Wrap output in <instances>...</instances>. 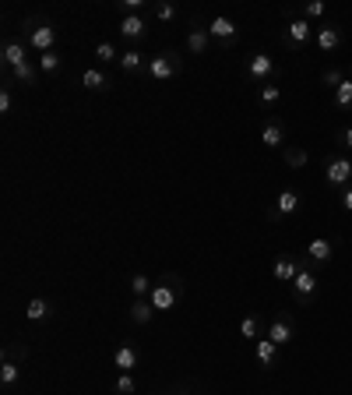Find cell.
I'll use <instances>...</instances> for the list:
<instances>
[{
  "label": "cell",
  "instance_id": "obj_10",
  "mask_svg": "<svg viewBox=\"0 0 352 395\" xmlns=\"http://www.w3.org/2000/svg\"><path fill=\"white\" fill-rule=\"evenodd\" d=\"M0 57H4V75H11L15 68H22V64L29 61L25 43H22V39H15V36H8V39H4V46H0Z\"/></svg>",
  "mask_w": 352,
  "mask_h": 395
},
{
  "label": "cell",
  "instance_id": "obj_2",
  "mask_svg": "<svg viewBox=\"0 0 352 395\" xmlns=\"http://www.w3.org/2000/svg\"><path fill=\"white\" fill-rule=\"evenodd\" d=\"M148 300H152L155 311H173V307H180V300H183V279H180L176 272H166L162 279H155Z\"/></svg>",
  "mask_w": 352,
  "mask_h": 395
},
{
  "label": "cell",
  "instance_id": "obj_7",
  "mask_svg": "<svg viewBox=\"0 0 352 395\" xmlns=\"http://www.w3.org/2000/svg\"><path fill=\"white\" fill-rule=\"evenodd\" d=\"M313 36H317V32L310 29V22H306V18H292V22L282 29V39H285V46H292V50L306 46Z\"/></svg>",
  "mask_w": 352,
  "mask_h": 395
},
{
  "label": "cell",
  "instance_id": "obj_12",
  "mask_svg": "<svg viewBox=\"0 0 352 395\" xmlns=\"http://www.w3.org/2000/svg\"><path fill=\"white\" fill-rule=\"evenodd\" d=\"M299 201H303V194L292 191V187H285V191L275 198V208L268 212V219H285V215H292V212L299 208Z\"/></svg>",
  "mask_w": 352,
  "mask_h": 395
},
{
  "label": "cell",
  "instance_id": "obj_19",
  "mask_svg": "<svg viewBox=\"0 0 352 395\" xmlns=\"http://www.w3.org/2000/svg\"><path fill=\"white\" fill-rule=\"evenodd\" d=\"M261 145L264 149H285V124L282 120H268L261 131Z\"/></svg>",
  "mask_w": 352,
  "mask_h": 395
},
{
  "label": "cell",
  "instance_id": "obj_3",
  "mask_svg": "<svg viewBox=\"0 0 352 395\" xmlns=\"http://www.w3.org/2000/svg\"><path fill=\"white\" fill-rule=\"evenodd\" d=\"M183 71V57L176 50H162L155 57H148V78L152 82H169Z\"/></svg>",
  "mask_w": 352,
  "mask_h": 395
},
{
  "label": "cell",
  "instance_id": "obj_35",
  "mask_svg": "<svg viewBox=\"0 0 352 395\" xmlns=\"http://www.w3.org/2000/svg\"><path fill=\"white\" fill-rule=\"evenodd\" d=\"M278 99H282V89H278L275 82L261 85V103H264V106H271V103H278Z\"/></svg>",
  "mask_w": 352,
  "mask_h": 395
},
{
  "label": "cell",
  "instance_id": "obj_18",
  "mask_svg": "<svg viewBox=\"0 0 352 395\" xmlns=\"http://www.w3.org/2000/svg\"><path fill=\"white\" fill-rule=\"evenodd\" d=\"M254 360H257V367L271 370V367L278 363V346H275L271 339H257V342H254Z\"/></svg>",
  "mask_w": 352,
  "mask_h": 395
},
{
  "label": "cell",
  "instance_id": "obj_22",
  "mask_svg": "<svg viewBox=\"0 0 352 395\" xmlns=\"http://www.w3.org/2000/svg\"><path fill=\"white\" fill-rule=\"evenodd\" d=\"M25 318H29V321H46V318H53V303H50L46 296H32V300L25 303Z\"/></svg>",
  "mask_w": 352,
  "mask_h": 395
},
{
  "label": "cell",
  "instance_id": "obj_39",
  "mask_svg": "<svg viewBox=\"0 0 352 395\" xmlns=\"http://www.w3.org/2000/svg\"><path fill=\"white\" fill-rule=\"evenodd\" d=\"M338 205H341L345 212H352V187H345V191H341V198H338Z\"/></svg>",
  "mask_w": 352,
  "mask_h": 395
},
{
  "label": "cell",
  "instance_id": "obj_32",
  "mask_svg": "<svg viewBox=\"0 0 352 395\" xmlns=\"http://www.w3.org/2000/svg\"><path fill=\"white\" fill-rule=\"evenodd\" d=\"M96 61H99V64H120V54H117L113 43H99V46H96Z\"/></svg>",
  "mask_w": 352,
  "mask_h": 395
},
{
  "label": "cell",
  "instance_id": "obj_21",
  "mask_svg": "<svg viewBox=\"0 0 352 395\" xmlns=\"http://www.w3.org/2000/svg\"><path fill=\"white\" fill-rule=\"evenodd\" d=\"M120 71H124V75L148 71V61H145V54H138L134 46H131V50H124V54H120Z\"/></svg>",
  "mask_w": 352,
  "mask_h": 395
},
{
  "label": "cell",
  "instance_id": "obj_29",
  "mask_svg": "<svg viewBox=\"0 0 352 395\" xmlns=\"http://www.w3.org/2000/svg\"><path fill=\"white\" fill-rule=\"evenodd\" d=\"M240 335L257 342V339H261V318H257V314H247V318L240 321Z\"/></svg>",
  "mask_w": 352,
  "mask_h": 395
},
{
  "label": "cell",
  "instance_id": "obj_28",
  "mask_svg": "<svg viewBox=\"0 0 352 395\" xmlns=\"http://www.w3.org/2000/svg\"><path fill=\"white\" fill-rule=\"evenodd\" d=\"M285 163H289L292 170H303V166L310 163V152L299 149V145H289V149H285Z\"/></svg>",
  "mask_w": 352,
  "mask_h": 395
},
{
  "label": "cell",
  "instance_id": "obj_24",
  "mask_svg": "<svg viewBox=\"0 0 352 395\" xmlns=\"http://www.w3.org/2000/svg\"><path fill=\"white\" fill-rule=\"evenodd\" d=\"M152 318H155V307H152L148 296H141V300L131 303V321L134 325H152Z\"/></svg>",
  "mask_w": 352,
  "mask_h": 395
},
{
  "label": "cell",
  "instance_id": "obj_38",
  "mask_svg": "<svg viewBox=\"0 0 352 395\" xmlns=\"http://www.w3.org/2000/svg\"><path fill=\"white\" fill-rule=\"evenodd\" d=\"M124 15H141V8H145V0H124Z\"/></svg>",
  "mask_w": 352,
  "mask_h": 395
},
{
  "label": "cell",
  "instance_id": "obj_41",
  "mask_svg": "<svg viewBox=\"0 0 352 395\" xmlns=\"http://www.w3.org/2000/svg\"><path fill=\"white\" fill-rule=\"evenodd\" d=\"M173 395H176V391H173Z\"/></svg>",
  "mask_w": 352,
  "mask_h": 395
},
{
  "label": "cell",
  "instance_id": "obj_36",
  "mask_svg": "<svg viewBox=\"0 0 352 395\" xmlns=\"http://www.w3.org/2000/svg\"><path fill=\"white\" fill-rule=\"evenodd\" d=\"M320 82H324L327 89H338V85L345 82V75H341L338 68H331V71H324V75H320Z\"/></svg>",
  "mask_w": 352,
  "mask_h": 395
},
{
  "label": "cell",
  "instance_id": "obj_23",
  "mask_svg": "<svg viewBox=\"0 0 352 395\" xmlns=\"http://www.w3.org/2000/svg\"><path fill=\"white\" fill-rule=\"evenodd\" d=\"M11 75H15V82H18L22 89L39 85V64H32V61H25V64H22V68H15Z\"/></svg>",
  "mask_w": 352,
  "mask_h": 395
},
{
  "label": "cell",
  "instance_id": "obj_1",
  "mask_svg": "<svg viewBox=\"0 0 352 395\" xmlns=\"http://www.w3.org/2000/svg\"><path fill=\"white\" fill-rule=\"evenodd\" d=\"M22 36H25V43L43 57V54H50L53 46H57V25L50 22V18H36V15H29L25 22H22Z\"/></svg>",
  "mask_w": 352,
  "mask_h": 395
},
{
  "label": "cell",
  "instance_id": "obj_14",
  "mask_svg": "<svg viewBox=\"0 0 352 395\" xmlns=\"http://www.w3.org/2000/svg\"><path fill=\"white\" fill-rule=\"evenodd\" d=\"M117 32H120L127 43H138V39H145L148 25H145V18H141V15H124V18H120V25H117Z\"/></svg>",
  "mask_w": 352,
  "mask_h": 395
},
{
  "label": "cell",
  "instance_id": "obj_25",
  "mask_svg": "<svg viewBox=\"0 0 352 395\" xmlns=\"http://www.w3.org/2000/svg\"><path fill=\"white\" fill-rule=\"evenodd\" d=\"M18 381H22V363H18V360H4V363H0V384L11 388V384H18Z\"/></svg>",
  "mask_w": 352,
  "mask_h": 395
},
{
  "label": "cell",
  "instance_id": "obj_33",
  "mask_svg": "<svg viewBox=\"0 0 352 395\" xmlns=\"http://www.w3.org/2000/svg\"><path fill=\"white\" fill-rule=\"evenodd\" d=\"M113 391H117V395H134V391H138L134 374H120V377H117V384H113Z\"/></svg>",
  "mask_w": 352,
  "mask_h": 395
},
{
  "label": "cell",
  "instance_id": "obj_17",
  "mask_svg": "<svg viewBox=\"0 0 352 395\" xmlns=\"http://www.w3.org/2000/svg\"><path fill=\"white\" fill-rule=\"evenodd\" d=\"M313 43H317L320 54H331V50L341 46V29H338V25H320L317 36H313Z\"/></svg>",
  "mask_w": 352,
  "mask_h": 395
},
{
  "label": "cell",
  "instance_id": "obj_4",
  "mask_svg": "<svg viewBox=\"0 0 352 395\" xmlns=\"http://www.w3.org/2000/svg\"><path fill=\"white\" fill-rule=\"evenodd\" d=\"M317 289H320V275H317V268H310V261L303 258V268H299L296 279H292V300H296L299 307H306V303L317 296Z\"/></svg>",
  "mask_w": 352,
  "mask_h": 395
},
{
  "label": "cell",
  "instance_id": "obj_16",
  "mask_svg": "<svg viewBox=\"0 0 352 395\" xmlns=\"http://www.w3.org/2000/svg\"><path fill=\"white\" fill-rule=\"evenodd\" d=\"M187 50L194 54V57H204L208 50H211V36H208V29L204 25H190V32H187Z\"/></svg>",
  "mask_w": 352,
  "mask_h": 395
},
{
  "label": "cell",
  "instance_id": "obj_11",
  "mask_svg": "<svg viewBox=\"0 0 352 395\" xmlns=\"http://www.w3.org/2000/svg\"><path fill=\"white\" fill-rule=\"evenodd\" d=\"M299 268H303V258H296V254H278L275 265H271V275H275V282H289V286H292V279H296Z\"/></svg>",
  "mask_w": 352,
  "mask_h": 395
},
{
  "label": "cell",
  "instance_id": "obj_27",
  "mask_svg": "<svg viewBox=\"0 0 352 395\" xmlns=\"http://www.w3.org/2000/svg\"><path fill=\"white\" fill-rule=\"evenodd\" d=\"M36 64H39V71H43V75H57V71H60V64H64V57H60L57 50H50V54H43Z\"/></svg>",
  "mask_w": 352,
  "mask_h": 395
},
{
  "label": "cell",
  "instance_id": "obj_31",
  "mask_svg": "<svg viewBox=\"0 0 352 395\" xmlns=\"http://www.w3.org/2000/svg\"><path fill=\"white\" fill-rule=\"evenodd\" d=\"M155 18L159 22H176L180 18V8L173 4V0H159V4H155Z\"/></svg>",
  "mask_w": 352,
  "mask_h": 395
},
{
  "label": "cell",
  "instance_id": "obj_20",
  "mask_svg": "<svg viewBox=\"0 0 352 395\" xmlns=\"http://www.w3.org/2000/svg\"><path fill=\"white\" fill-rule=\"evenodd\" d=\"M82 85H85L89 92H110V89H113L110 75H106V71H99V68H89V71H82Z\"/></svg>",
  "mask_w": 352,
  "mask_h": 395
},
{
  "label": "cell",
  "instance_id": "obj_13",
  "mask_svg": "<svg viewBox=\"0 0 352 395\" xmlns=\"http://www.w3.org/2000/svg\"><path fill=\"white\" fill-rule=\"evenodd\" d=\"M138 360H141V353H138V346H134V342H124V346H117V349H113V367H117L120 374H134Z\"/></svg>",
  "mask_w": 352,
  "mask_h": 395
},
{
  "label": "cell",
  "instance_id": "obj_26",
  "mask_svg": "<svg viewBox=\"0 0 352 395\" xmlns=\"http://www.w3.org/2000/svg\"><path fill=\"white\" fill-rule=\"evenodd\" d=\"M152 286H155V279H148L145 272H134V275H131V293H134V300L148 296V293H152Z\"/></svg>",
  "mask_w": 352,
  "mask_h": 395
},
{
  "label": "cell",
  "instance_id": "obj_5",
  "mask_svg": "<svg viewBox=\"0 0 352 395\" xmlns=\"http://www.w3.org/2000/svg\"><path fill=\"white\" fill-rule=\"evenodd\" d=\"M275 75H278V64H275V57H268V54H250V57H247V78H250V82H261V85H268Z\"/></svg>",
  "mask_w": 352,
  "mask_h": 395
},
{
  "label": "cell",
  "instance_id": "obj_6",
  "mask_svg": "<svg viewBox=\"0 0 352 395\" xmlns=\"http://www.w3.org/2000/svg\"><path fill=\"white\" fill-rule=\"evenodd\" d=\"M324 180L331 187H348L352 184V159L348 156H331L324 163Z\"/></svg>",
  "mask_w": 352,
  "mask_h": 395
},
{
  "label": "cell",
  "instance_id": "obj_34",
  "mask_svg": "<svg viewBox=\"0 0 352 395\" xmlns=\"http://www.w3.org/2000/svg\"><path fill=\"white\" fill-rule=\"evenodd\" d=\"M11 106H15V92H11V82L4 78V89H0V113H11Z\"/></svg>",
  "mask_w": 352,
  "mask_h": 395
},
{
  "label": "cell",
  "instance_id": "obj_8",
  "mask_svg": "<svg viewBox=\"0 0 352 395\" xmlns=\"http://www.w3.org/2000/svg\"><path fill=\"white\" fill-rule=\"evenodd\" d=\"M208 36H211L215 43H222V46H233V43L240 39V29H236V22H233V18L219 15V18H211V22H208Z\"/></svg>",
  "mask_w": 352,
  "mask_h": 395
},
{
  "label": "cell",
  "instance_id": "obj_9",
  "mask_svg": "<svg viewBox=\"0 0 352 395\" xmlns=\"http://www.w3.org/2000/svg\"><path fill=\"white\" fill-rule=\"evenodd\" d=\"M264 339H271L275 346L292 342V339H296V321H292L289 314H275V318H271V325H268V335H264Z\"/></svg>",
  "mask_w": 352,
  "mask_h": 395
},
{
  "label": "cell",
  "instance_id": "obj_15",
  "mask_svg": "<svg viewBox=\"0 0 352 395\" xmlns=\"http://www.w3.org/2000/svg\"><path fill=\"white\" fill-rule=\"evenodd\" d=\"M331 258H334V240H327V237H313L310 247H306V261H313V265H327Z\"/></svg>",
  "mask_w": 352,
  "mask_h": 395
},
{
  "label": "cell",
  "instance_id": "obj_30",
  "mask_svg": "<svg viewBox=\"0 0 352 395\" xmlns=\"http://www.w3.org/2000/svg\"><path fill=\"white\" fill-rule=\"evenodd\" d=\"M334 106H338V110H352V78H345V82L334 89Z\"/></svg>",
  "mask_w": 352,
  "mask_h": 395
},
{
  "label": "cell",
  "instance_id": "obj_37",
  "mask_svg": "<svg viewBox=\"0 0 352 395\" xmlns=\"http://www.w3.org/2000/svg\"><path fill=\"white\" fill-rule=\"evenodd\" d=\"M324 11H327V8L320 4V0H310V4H303V15H299V18H320Z\"/></svg>",
  "mask_w": 352,
  "mask_h": 395
},
{
  "label": "cell",
  "instance_id": "obj_40",
  "mask_svg": "<svg viewBox=\"0 0 352 395\" xmlns=\"http://www.w3.org/2000/svg\"><path fill=\"white\" fill-rule=\"evenodd\" d=\"M338 142H341V145H345V149L352 152V127H345V131L338 134Z\"/></svg>",
  "mask_w": 352,
  "mask_h": 395
}]
</instances>
